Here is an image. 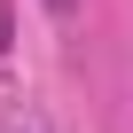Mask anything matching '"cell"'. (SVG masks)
Instances as JSON below:
<instances>
[{
    "instance_id": "6da1fadb",
    "label": "cell",
    "mask_w": 133,
    "mask_h": 133,
    "mask_svg": "<svg viewBox=\"0 0 133 133\" xmlns=\"http://www.w3.org/2000/svg\"><path fill=\"white\" fill-rule=\"evenodd\" d=\"M0 55H8V0H0Z\"/></svg>"
},
{
    "instance_id": "7a4b0ae2",
    "label": "cell",
    "mask_w": 133,
    "mask_h": 133,
    "mask_svg": "<svg viewBox=\"0 0 133 133\" xmlns=\"http://www.w3.org/2000/svg\"><path fill=\"white\" fill-rule=\"evenodd\" d=\"M47 8H55V16H71V8H78V0H47Z\"/></svg>"
}]
</instances>
